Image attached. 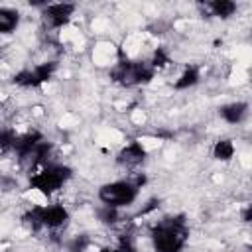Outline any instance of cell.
I'll return each instance as SVG.
<instances>
[{
    "label": "cell",
    "mask_w": 252,
    "mask_h": 252,
    "mask_svg": "<svg viewBox=\"0 0 252 252\" xmlns=\"http://www.w3.org/2000/svg\"><path fill=\"white\" fill-rule=\"evenodd\" d=\"M146 159V150L140 142H130L126 148L120 150L116 161L120 165H126V167H134V165H140L142 161Z\"/></svg>",
    "instance_id": "ba28073f"
},
{
    "label": "cell",
    "mask_w": 252,
    "mask_h": 252,
    "mask_svg": "<svg viewBox=\"0 0 252 252\" xmlns=\"http://www.w3.org/2000/svg\"><path fill=\"white\" fill-rule=\"evenodd\" d=\"M55 69H57L55 61H45V63L35 65L33 69H24L18 75H14V83L20 87H39L51 79Z\"/></svg>",
    "instance_id": "5b68a950"
},
{
    "label": "cell",
    "mask_w": 252,
    "mask_h": 252,
    "mask_svg": "<svg viewBox=\"0 0 252 252\" xmlns=\"http://www.w3.org/2000/svg\"><path fill=\"white\" fill-rule=\"evenodd\" d=\"M89 244H91V238H89L87 234H77V236H73V238L69 240L67 250H69V252H85V250L89 248Z\"/></svg>",
    "instance_id": "2e32d148"
},
{
    "label": "cell",
    "mask_w": 252,
    "mask_h": 252,
    "mask_svg": "<svg viewBox=\"0 0 252 252\" xmlns=\"http://www.w3.org/2000/svg\"><path fill=\"white\" fill-rule=\"evenodd\" d=\"M242 220H244V222H250V205L242 211Z\"/></svg>",
    "instance_id": "44dd1931"
},
{
    "label": "cell",
    "mask_w": 252,
    "mask_h": 252,
    "mask_svg": "<svg viewBox=\"0 0 252 252\" xmlns=\"http://www.w3.org/2000/svg\"><path fill=\"white\" fill-rule=\"evenodd\" d=\"M138 197V187L132 181H112L98 189V199L106 207H126L132 205Z\"/></svg>",
    "instance_id": "277c9868"
},
{
    "label": "cell",
    "mask_w": 252,
    "mask_h": 252,
    "mask_svg": "<svg viewBox=\"0 0 252 252\" xmlns=\"http://www.w3.org/2000/svg\"><path fill=\"white\" fill-rule=\"evenodd\" d=\"M39 219L41 226L47 228H59L69 220V213L61 205H51V207H39Z\"/></svg>",
    "instance_id": "52a82bcc"
},
{
    "label": "cell",
    "mask_w": 252,
    "mask_h": 252,
    "mask_svg": "<svg viewBox=\"0 0 252 252\" xmlns=\"http://www.w3.org/2000/svg\"><path fill=\"white\" fill-rule=\"evenodd\" d=\"M189 238L185 217H167L152 228V240L156 252H181Z\"/></svg>",
    "instance_id": "6da1fadb"
},
{
    "label": "cell",
    "mask_w": 252,
    "mask_h": 252,
    "mask_svg": "<svg viewBox=\"0 0 252 252\" xmlns=\"http://www.w3.org/2000/svg\"><path fill=\"white\" fill-rule=\"evenodd\" d=\"M156 69L148 61H128L122 59L116 63V67L110 71V79L122 87H136L146 85L154 79Z\"/></svg>",
    "instance_id": "7a4b0ae2"
},
{
    "label": "cell",
    "mask_w": 252,
    "mask_h": 252,
    "mask_svg": "<svg viewBox=\"0 0 252 252\" xmlns=\"http://www.w3.org/2000/svg\"><path fill=\"white\" fill-rule=\"evenodd\" d=\"M158 205H159V201H158V199H152V201H148V205H146L144 209H140L136 217H144V215H148V213H152L154 209H158Z\"/></svg>",
    "instance_id": "ffe728a7"
},
{
    "label": "cell",
    "mask_w": 252,
    "mask_h": 252,
    "mask_svg": "<svg viewBox=\"0 0 252 252\" xmlns=\"http://www.w3.org/2000/svg\"><path fill=\"white\" fill-rule=\"evenodd\" d=\"M41 140H43V136H41L39 132H28V134H24V136H18V138H16V144H14V152L18 154L20 161H24V159L30 156V152H32Z\"/></svg>",
    "instance_id": "9c48e42d"
},
{
    "label": "cell",
    "mask_w": 252,
    "mask_h": 252,
    "mask_svg": "<svg viewBox=\"0 0 252 252\" xmlns=\"http://www.w3.org/2000/svg\"><path fill=\"white\" fill-rule=\"evenodd\" d=\"M167 63H169V55H167V51H165L163 47H158V49L154 51V57H152L150 65H152L154 69H158V67H165Z\"/></svg>",
    "instance_id": "ac0fdd59"
},
{
    "label": "cell",
    "mask_w": 252,
    "mask_h": 252,
    "mask_svg": "<svg viewBox=\"0 0 252 252\" xmlns=\"http://www.w3.org/2000/svg\"><path fill=\"white\" fill-rule=\"evenodd\" d=\"M96 217H98V220L104 222V224H114V222L118 220V209L102 205V207L96 209Z\"/></svg>",
    "instance_id": "9a60e30c"
},
{
    "label": "cell",
    "mask_w": 252,
    "mask_h": 252,
    "mask_svg": "<svg viewBox=\"0 0 252 252\" xmlns=\"http://www.w3.org/2000/svg\"><path fill=\"white\" fill-rule=\"evenodd\" d=\"M18 183H16V179H12V177H8V175H2L0 173V189H4V191H10V189H14Z\"/></svg>",
    "instance_id": "d6986e66"
},
{
    "label": "cell",
    "mask_w": 252,
    "mask_h": 252,
    "mask_svg": "<svg viewBox=\"0 0 252 252\" xmlns=\"http://www.w3.org/2000/svg\"><path fill=\"white\" fill-rule=\"evenodd\" d=\"M71 177V167L61 165V163H49L45 165L41 171H37L35 175L30 177V185L37 191H41L43 195H51L53 191H57L67 179Z\"/></svg>",
    "instance_id": "3957f363"
},
{
    "label": "cell",
    "mask_w": 252,
    "mask_h": 252,
    "mask_svg": "<svg viewBox=\"0 0 252 252\" xmlns=\"http://www.w3.org/2000/svg\"><path fill=\"white\" fill-rule=\"evenodd\" d=\"M213 156L219 161L232 159V156H234V144H232V140H219L215 144V148H213Z\"/></svg>",
    "instance_id": "5bb4252c"
},
{
    "label": "cell",
    "mask_w": 252,
    "mask_h": 252,
    "mask_svg": "<svg viewBox=\"0 0 252 252\" xmlns=\"http://www.w3.org/2000/svg\"><path fill=\"white\" fill-rule=\"evenodd\" d=\"M213 12V16H219V18H228L236 12V4L232 0H213L207 4Z\"/></svg>",
    "instance_id": "7c38bea8"
},
{
    "label": "cell",
    "mask_w": 252,
    "mask_h": 252,
    "mask_svg": "<svg viewBox=\"0 0 252 252\" xmlns=\"http://www.w3.org/2000/svg\"><path fill=\"white\" fill-rule=\"evenodd\" d=\"M16 138H18V134H16L12 128L0 130V150H2V152H10V150H14Z\"/></svg>",
    "instance_id": "e0dca14e"
},
{
    "label": "cell",
    "mask_w": 252,
    "mask_h": 252,
    "mask_svg": "<svg viewBox=\"0 0 252 252\" xmlns=\"http://www.w3.org/2000/svg\"><path fill=\"white\" fill-rule=\"evenodd\" d=\"M73 12H75V4H71V2H57V4H47L43 8L41 16H43V20H45V24L49 28H63L71 20Z\"/></svg>",
    "instance_id": "8992f818"
},
{
    "label": "cell",
    "mask_w": 252,
    "mask_h": 252,
    "mask_svg": "<svg viewBox=\"0 0 252 252\" xmlns=\"http://www.w3.org/2000/svg\"><path fill=\"white\" fill-rule=\"evenodd\" d=\"M100 252H120V250H118V248H108V246H106V248H102Z\"/></svg>",
    "instance_id": "7402d4cb"
},
{
    "label": "cell",
    "mask_w": 252,
    "mask_h": 252,
    "mask_svg": "<svg viewBox=\"0 0 252 252\" xmlns=\"http://www.w3.org/2000/svg\"><path fill=\"white\" fill-rule=\"evenodd\" d=\"M248 112V104L246 102H230L219 108V114L222 116V120H226L228 124H238Z\"/></svg>",
    "instance_id": "30bf717a"
},
{
    "label": "cell",
    "mask_w": 252,
    "mask_h": 252,
    "mask_svg": "<svg viewBox=\"0 0 252 252\" xmlns=\"http://www.w3.org/2000/svg\"><path fill=\"white\" fill-rule=\"evenodd\" d=\"M20 24V12L0 6V33H10Z\"/></svg>",
    "instance_id": "8fae6325"
},
{
    "label": "cell",
    "mask_w": 252,
    "mask_h": 252,
    "mask_svg": "<svg viewBox=\"0 0 252 252\" xmlns=\"http://www.w3.org/2000/svg\"><path fill=\"white\" fill-rule=\"evenodd\" d=\"M197 81H199V69H197V67H187V69L181 73V77L175 81L173 87H175L177 91H185V89L197 85Z\"/></svg>",
    "instance_id": "4fadbf2b"
}]
</instances>
